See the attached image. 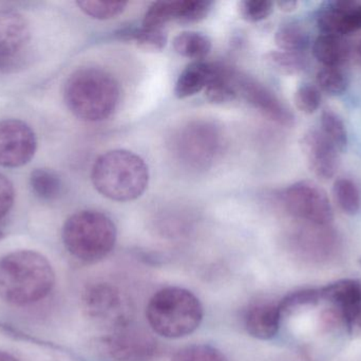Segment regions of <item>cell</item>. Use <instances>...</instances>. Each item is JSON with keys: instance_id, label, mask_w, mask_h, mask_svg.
Instances as JSON below:
<instances>
[{"instance_id": "d6a6232c", "label": "cell", "mask_w": 361, "mask_h": 361, "mask_svg": "<svg viewBox=\"0 0 361 361\" xmlns=\"http://www.w3.org/2000/svg\"><path fill=\"white\" fill-rule=\"evenodd\" d=\"M274 4L265 0H243L240 1L239 12L244 20L259 23L273 13Z\"/></svg>"}, {"instance_id": "f546056e", "label": "cell", "mask_w": 361, "mask_h": 361, "mask_svg": "<svg viewBox=\"0 0 361 361\" xmlns=\"http://www.w3.org/2000/svg\"><path fill=\"white\" fill-rule=\"evenodd\" d=\"M322 300L320 290H301L290 292L282 299L279 309L282 316L296 313L299 309L307 307H314Z\"/></svg>"}, {"instance_id": "7bdbcfd3", "label": "cell", "mask_w": 361, "mask_h": 361, "mask_svg": "<svg viewBox=\"0 0 361 361\" xmlns=\"http://www.w3.org/2000/svg\"><path fill=\"white\" fill-rule=\"evenodd\" d=\"M4 232H2V231H0V241H1V239H4Z\"/></svg>"}, {"instance_id": "4316f807", "label": "cell", "mask_w": 361, "mask_h": 361, "mask_svg": "<svg viewBox=\"0 0 361 361\" xmlns=\"http://www.w3.org/2000/svg\"><path fill=\"white\" fill-rule=\"evenodd\" d=\"M335 201L343 213L355 215L360 209V194L357 186L348 178H339L333 186Z\"/></svg>"}, {"instance_id": "9c48e42d", "label": "cell", "mask_w": 361, "mask_h": 361, "mask_svg": "<svg viewBox=\"0 0 361 361\" xmlns=\"http://www.w3.org/2000/svg\"><path fill=\"white\" fill-rule=\"evenodd\" d=\"M282 205L288 214L303 223L330 225L333 209L328 195L311 182H300L283 190L280 195Z\"/></svg>"}, {"instance_id": "2e32d148", "label": "cell", "mask_w": 361, "mask_h": 361, "mask_svg": "<svg viewBox=\"0 0 361 361\" xmlns=\"http://www.w3.org/2000/svg\"><path fill=\"white\" fill-rule=\"evenodd\" d=\"M282 314L279 304L257 302L244 312V329L250 336L259 341H271L279 332Z\"/></svg>"}, {"instance_id": "6da1fadb", "label": "cell", "mask_w": 361, "mask_h": 361, "mask_svg": "<svg viewBox=\"0 0 361 361\" xmlns=\"http://www.w3.org/2000/svg\"><path fill=\"white\" fill-rule=\"evenodd\" d=\"M54 285V269L39 252L19 250L0 259V298L8 304L27 307L39 302Z\"/></svg>"}, {"instance_id": "f1b7e54d", "label": "cell", "mask_w": 361, "mask_h": 361, "mask_svg": "<svg viewBox=\"0 0 361 361\" xmlns=\"http://www.w3.org/2000/svg\"><path fill=\"white\" fill-rule=\"evenodd\" d=\"M322 133L332 142L339 152H343L347 148L348 134L345 123L332 110H324L322 112Z\"/></svg>"}, {"instance_id": "7402d4cb", "label": "cell", "mask_w": 361, "mask_h": 361, "mask_svg": "<svg viewBox=\"0 0 361 361\" xmlns=\"http://www.w3.org/2000/svg\"><path fill=\"white\" fill-rule=\"evenodd\" d=\"M116 36L123 40H133L135 44L146 51H162L166 47L167 37L164 29L159 28L126 27L116 32Z\"/></svg>"}, {"instance_id": "ac0fdd59", "label": "cell", "mask_w": 361, "mask_h": 361, "mask_svg": "<svg viewBox=\"0 0 361 361\" xmlns=\"http://www.w3.org/2000/svg\"><path fill=\"white\" fill-rule=\"evenodd\" d=\"M320 295L322 300L328 301L333 307L347 311L361 305V281L341 280L320 288Z\"/></svg>"}, {"instance_id": "e575fe53", "label": "cell", "mask_w": 361, "mask_h": 361, "mask_svg": "<svg viewBox=\"0 0 361 361\" xmlns=\"http://www.w3.org/2000/svg\"><path fill=\"white\" fill-rule=\"evenodd\" d=\"M15 201L14 186L8 178L0 174V220L11 211Z\"/></svg>"}, {"instance_id": "e0dca14e", "label": "cell", "mask_w": 361, "mask_h": 361, "mask_svg": "<svg viewBox=\"0 0 361 361\" xmlns=\"http://www.w3.org/2000/svg\"><path fill=\"white\" fill-rule=\"evenodd\" d=\"M216 64L193 61L189 64L178 78L175 95L178 99H187L205 90L216 70Z\"/></svg>"}, {"instance_id": "484cf974", "label": "cell", "mask_w": 361, "mask_h": 361, "mask_svg": "<svg viewBox=\"0 0 361 361\" xmlns=\"http://www.w3.org/2000/svg\"><path fill=\"white\" fill-rule=\"evenodd\" d=\"M76 4L87 16L97 20H108L123 14L128 2L118 0H80Z\"/></svg>"}, {"instance_id": "7c38bea8", "label": "cell", "mask_w": 361, "mask_h": 361, "mask_svg": "<svg viewBox=\"0 0 361 361\" xmlns=\"http://www.w3.org/2000/svg\"><path fill=\"white\" fill-rule=\"evenodd\" d=\"M238 95H241L265 118L282 126H292L294 117L279 97L265 85L246 74L235 72Z\"/></svg>"}, {"instance_id": "603a6c76", "label": "cell", "mask_w": 361, "mask_h": 361, "mask_svg": "<svg viewBox=\"0 0 361 361\" xmlns=\"http://www.w3.org/2000/svg\"><path fill=\"white\" fill-rule=\"evenodd\" d=\"M29 182L34 194L42 201H55L63 191L61 178L52 170H34L30 175Z\"/></svg>"}, {"instance_id": "f35d334b", "label": "cell", "mask_w": 361, "mask_h": 361, "mask_svg": "<svg viewBox=\"0 0 361 361\" xmlns=\"http://www.w3.org/2000/svg\"><path fill=\"white\" fill-rule=\"evenodd\" d=\"M276 4H277L280 10L283 11V12L290 13L296 10L297 6H298V1H295V0H286V1H278Z\"/></svg>"}, {"instance_id": "9a60e30c", "label": "cell", "mask_w": 361, "mask_h": 361, "mask_svg": "<svg viewBox=\"0 0 361 361\" xmlns=\"http://www.w3.org/2000/svg\"><path fill=\"white\" fill-rule=\"evenodd\" d=\"M301 148L311 171L322 180L334 177L339 165V150L322 131L311 129L301 139Z\"/></svg>"}, {"instance_id": "7a4b0ae2", "label": "cell", "mask_w": 361, "mask_h": 361, "mask_svg": "<svg viewBox=\"0 0 361 361\" xmlns=\"http://www.w3.org/2000/svg\"><path fill=\"white\" fill-rule=\"evenodd\" d=\"M121 90L110 72L97 67L75 70L63 87L68 110L84 122L107 120L118 107Z\"/></svg>"}, {"instance_id": "d6986e66", "label": "cell", "mask_w": 361, "mask_h": 361, "mask_svg": "<svg viewBox=\"0 0 361 361\" xmlns=\"http://www.w3.org/2000/svg\"><path fill=\"white\" fill-rule=\"evenodd\" d=\"M235 71L216 64L212 80L206 87L205 97L210 103L226 104L238 97L235 86Z\"/></svg>"}, {"instance_id": "b9f144b4", "label": "cell", "mask_w": 361, "mask_h": 361, "mask_svg": "<svg viewBox=\"0 0 361 361\" xmlns=\"http://www.w3.org/2000/svg\"><path fill=\"white\" fill-rule=\"evenodd\" d=\"M357 53H358V54H360V57H361V42H360V45H358V47H357Z\"/></svg>"}, {"instance_id": "ba28073f", "label": "cell", "mask_w": 361, "mask_h": 361, "mask_svg": "<svg viewBox=\"0 0 361 361\" xmlns=\"http://www.w3.org/2000/svg\"><path fill=\"white\" fill-rule=\"evenodd\" d=\"M97 352L108 361H154L161 345L152 335L130 324L97 339Z\"/></svg>"}, {"instance_id": "5b68a950", "label": "cell", "mask_w": 361, "mask_h": 361, "mask_svg": "<svg viewBox=\"0 0 361 361\" xmlns=\"http://www.w3.org/2000/svg\"><path fill=\"white\" fill-rule=\"evenodd\" d=\"M118 230L114 220L103 212L82 210L72 214L61 230L67 251L80 262H99L114 250Z\"/></svg>"}, {"instance_id": "4fadbf2b", "label": "cell", "mask_w": 361, "mask_h": 361, "mask_svg": "<svg viewBox=\"0 0 361 361\" xmlns=\"http://www.w3.org/2000/svg\"><path fill=\"white\" fill-rule=\"evenodd\" d=\"M212 6V2L208 0L157 1L146 11L143 27L164 29V25L171 21L197 23L207 16Z\"/></svg>"}, {"instance_id": "8d00e7d4", "label": "cell", "mask_w": 361, "mask_h": 361, "mask_svg": "<svg viewBox=\"0 0 361 361\" xmlns=\"http://www.w3.org/2000/svg\"><path fill=\"white\" fill-rule=\"evenodd\" d=\"M361 30V4L353 2L343 19V36Z\"/></svg>"}, {"instance_id": "d590c367", "label": "cell", "mask_w": 361, "mask_h": 361, "mask_svg": "<svg viewBox=\"0 0 361 361\" xmlns=\"http://www.w3.org/2000/svg\"><path fill=\"white\" fill-rule=\"evenodd\" d=\"M320 322L322 329L326 332H334L345 329V316L338 307H332L322 312Z\"/></svg>"}, {"instance_id": "3957f363", "label": "cell", "mask_w": 361, "mask_h": 361, "mask_svg": "<svg viewBox=\"0 0 361 361\" xmlns=\"http://www.w3.org/2000/svg\"><path fill=\"white\" fill-rule=\"evenodd\" d=\"M149 170L143 158L127 150H112L95 160L91 182L110 201L128 203L140 199L149 184Z\"/></svg>"}, {"instance_id": "ee69618b", "label": "cell", "mask_w": 361, "mask_h": 361, "mask_svg": "<svg viewBox=\"0 0 361 361\" xmlns=\"http://www.w3.org/2000/svg\"><path fill=\"white\" fill-rule=\"evenodd\" d=\"M360 266H361V258H360Z\"/></svg>"}, {"instance_id": "5bb4252c", "label": "cell", "mask_w": 361, "mask_h": 361, "mask_svg": "<svg viewBox=\"0 0 361 361\" xmlns=\"http://www.w3.org/2000/svg\"><path fill=\"white\" fill-rule=\"evenodd\" d=\"M31 40L29 23L20 13L0 10V61L16 67L21 52Z\"/></svg>"}, {"instance_id": "74e56055", "label": "cell", "mask_w": 361, "mask_h": 361, "mask_svg": "<svg viewBox=\"0 0 361 361\" xmlns=\"http://www.w3.org/2000/svg\"><path fill=\"white\" fill-rule=\"evenodd\" d=\"M343 313L345 316V329L347 332L352 337H361V305L343 311Z\"/></svg>"}, {"instance_id": "8992f818", "label": "cell", "mask_w": 361, "mask_h": 361, "mask_svg": "<svg viewBox=\"0 0 361 361\" xmlns=\"http://www.w3.org/2000/svg\"><path fill=\"white\" fill-rule=\"evenodd\" d=\"M173 156L191 171H205L214 165L222 148V134L212 121L193 120L173 133Z\"/></svg>"}, {"instance_id": "8fae6325", "label": "cell", "mask_w": 361, "mask_h": 361, "mask_svg": "<svg viewBox=\"0 0 361 361\" xmlns=\"http://www.w3.org/2000/svg\"><path fill=\"white\" fill-rule=\"evenodd\" d=\"M37 150V138L30 125L18 119L0 121V167H23Z\"/></svg>"}, {"instance_id": "277c9868", "label": "cell", "mask_w": 361, "mask_h": 361, "mask_svg": "<svg viewBox=\"0 0 361 361\" xmlns=\"http://www.w3.org/2000/svg\"><path fill=\"white\" fill-rule=\"evenodd\" d=\"M203 307L190 290L182 288H163L148 302L146 317L156 334L167 339L188 336L203 320Z\"/></svg>"}, {"instance_id": "ffe728a7", "label": "cell", "mask_w": 361, "mask_h": 361, "mask_svg": "<svg viewBox=\"0 0 361 361\" xmlns=\"http://www.w3.org/2000/svg\"><path fill=\"white\" fill-rule=\"evenodd\" d=\"M313 53L324 67L339 68L349 57L350 49L341 36L322 34L314 42Z\"/></svg>"}, {"instance_id": "52a82bcc", "label": "cell", "mask_w": 361, "mask_h": 361, "mask_svg": "<svg viewBox=\"0 0 361 361\" xmlns=\"http://www.w3.org/2000/svg\"><path fill=\"white\" fill-rule=\"evenodd\" d=\"M80 303L84 315L108 332L133 324L130 300L114 284L103 281L89 284L82 292Z\"/></svg>"}, {"instance_id": "30bf717a", "label": "cell", "mask_w": 361, "mask_h": 361, "mask_svg": "<svg viewBox=\"0 0 361 361\" xmlns=\"http://www.w3.org/2000/svg\"><path fill=\"white\" fill-rule=\"evenodd\" d=\"M295 256L311 264H326L338 256V237L329 225L303 223L290 235Z\"/></svg>"}, {"instance_id": "cb8c5ba5", "label": "cell", "mask_w": 361, "mask_h": 361, "mask_svg": "<svg viewBox=\"0 0 361 361\" xmlns=\"http://www.w3.org/2000/svg\"><path fill=\"white\" fill-rule=\"evenodd\" d=\"M353 2H333L320 12L317 25L322 34L343 37V25L345 13Z\"/></svg>"}, {"instance_id": "4dcf8cb0", "label": "cell", "mask_w": 361, "mask_h": 361, "mask_svg": "<svg viewBox=\"0 0 361 361\" xmlns=\"http://www.w3.org/2000/svg\"><path fill=\"white\" fill-rule=\"evenodd\" d=\"M318 87L330 95H339L347 89V78L339 68L324 67L316 74Z\"/></svg>"}, {"instance_id": "836d02e7", "label": "cell", "mask_w": 361, "mask_h": 361, "mask_svg": "<svg viewBox=\"0 0 361 361\" xmlns=\"http://www.w3.org/2000/svg\"><path fill=\"white\" fill-rule=\"evenodd\" d=\"M295 105L303 114H314L322 103V95L317 87L302 84L295 93Z\"/></svg>"}, {"instance_id": "ab89813d", "label": "cell", "mask_w": 361, "mask_h": 361, "mask_svg": "<svg viewBox=\"0 0 361 361\" xmlns=\"http://www.w3.org/2000/svg\"><path fill=\"white\" fill-rule=\"evenodd\" d=\"M0 361H18V360H16V358L11 355V354L0 351Z\"/></svg>"}, {"instance_id": "1f68e13d", "label": "cell", "mask_w": 361, "mask_h": 361, "mask_svg": "<svg viewBox=\"0 0 361 361\" xmlns=\"http://www.w3.org/2000/svg\"><path fill=\"white\" fill-rule=\"evenodd\" d=\"M171 361H228L226 356L208 345H193L180 350Z\"/></svg>"}, {"instance_id": "60d3db41", "label": "cell", "mask_w": 361, "mask_h": 361, "mask_svg": "<svg viewBox=\"0 0 361 361\" xmlns=\"http://www.w3.org/2000/svg\"><path fill=\"white\" fill-rule=\"evenodd\" d=\"M8 69V67H6V65H4V63H1V61H0V70H6Z\"/></svg>"}, {"instance_id": "44dd1931", "label": "cell", "mask_w": 361, "mask_h": 361, "mask_svg": "<svg viewBox=\"0 0 361 361\" xmlns=\"http://www.w3.org/2000/svg\"><path fill=\"white\" fill-rule=\"evenodd\" d=\"M173 47L176 52L185 59L202 61L212 51V40L201 32L184 31L173 38Z\"/></svg>"}, {"instance_id": "83f0119b", "label": "cell", "mask_w": 361, "mask_h": 361, "mask_svg": "<svg viewBox=\"0 0 361 361\" xmlns=\"http://www.w3.org/2000/svg\"><path fill=\"white\" fill-rule=\"evenodd\" d=\"M265 61L269 67L286 76L300 73L307 67V61L301 53L271 51L267 53Z\"/></svg>"}, {"instance_id": "d4e9b609", "label": "cell", "mask_w": 361, "mask_h": 361, "mask_svg": "<svg viewBox=\"0 0 361 361\" xmlns=\"http://www.w3.org/2000/svg\"><path fill=\"white\" fill-rule=\"evenodd\" d=\"M275 42L281 51L301 53L309 46V35L297 23H286L276 32Z\"/></svg>"}]
</instances>
